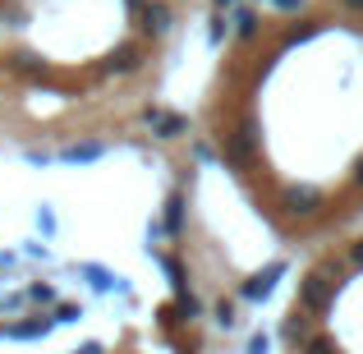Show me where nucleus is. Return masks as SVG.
<instances>
[{
	"mask_svg": "<svg viewBox=\"0 0 363 354\" xmlns=\"http://www.w3.org/2000/svg\"><path fill=\"white\" fill-rule=\"evenodd\" d=\"M28 161H33V166H46V161H55V157H51V152H37V148H33V152H28Z\"/></svg>",
	"mask_w": 363,
	"mask_h": 354,
	"instance_id": "nucleus-15",
	"label": "nucleus"
},
{
	"mask_svg": "<svg viewBox=\"0 0 363 354\" xmlns=\"http://www.w3.org/2000/svg\"><path fill=\"white\" fill-rule=\"evenodd\" d=\"M143 65V42H120L111 51V74H133Z\"/></svg>",
	"mask_w": 363,
	"mask_h": 354,
	"instance_id": "nucleus-5",
	"label": "nucleus"
},
{
	"mask_svg": "<svg viewBox=\"0 0 363 354\" xmlns=\"http://www.w3.org/2000/svg\"><path fill=\"white\" fill-rule=\"evenodd\" d=\"M248 354H272V336H267V331H257V336L248 341Z\"/></svg>",
	"mask_w": 363,
	"mask_h": 354,
	"instance_id": "nucleus-12",
	"label": "nucleus"
},
{
	"mask_svg": "<svg viewBox=\"0 0 363 354\" xmlns=\"http://www.w3.org/2000/svg\"><path fill=\"white\" fill-rule=\"evenodd\" d=\"M138 23H143V33L161 37L170 28V5H161V0H143V5H138Z\"/></svg>",
	"mask_w": 363,
	"mask_h": 354,
	"instance_id": "nucleus-3",
	"label": "nucleus"
},
{
	"mask_svg": "<svg viewBox=\"0 0 363 354\" xmlns=\"http://www.w3.org/2000/svg\"><path fill=\"white\" fill-rule=\"evenodd\" d=\"M79 318H83L79 304H55V313H51V322H79Z\"/></svg>",
	"mask_w": 363,
	"mask_h": 354,
	"instance_id": "nucleus-11",
	"label": "nucleus"
},
{
	"mask_svg": "<svg viewBox=\"0 0 363 354\" xmlns=\"http://www.w3.org/2000/svg\"><path fill=\"white\" fill-rule=\"evenodd\" d=\"M74 354H106V350H101V341H83V345L74 350Z\"/></svg>",
	"mask_w": 363,
	"mask_h": 354,
	"instance_id": "nucleus-14",
	"label": "nucleus"
},
{
	"mask_svg": "<svg viewBox=\"0 0 363 354\" xmlns=\"http://www.w3.org/2000/svg\"><path fill=\"white\" fill-rule=\"evenodd\" d=\"M28 299H33V304H60V294H55L51 285L37 281V285H28Z\"/></svg>",
	"mask_w": 363,
	"mask_h": 354,
	"instance_id": "nucleus-10",
	"label": "nucleus"
},
{
	"mask_svg": "<svg viewBox=\"0 0 363 354\" xmlns=\"http://www.w3.org/2000/svg\"><path fill=\"white\" fill-rule=\"evenodd\" d=\"M143 124L152 129V138L161 143H175L189 133V116H179V111H166V106H143Z\"/></svg>",
	"mask_w": 363,
	"mask_h": 354,
	"instance_id": "nucleus-2",
	"label": "nucleus"
},
{
	"mask_svg": "<svg viewBox=\"0 0 363 354\" xmlns=\"http://www.w3.org/2000/svg\"><path fill=\"white\" fill-rule=\"evenodd\" d=\"M101 157H106V143H69V148L55 152V161H65V166H88V161Z\"/></svg>",
	"mask_w": 363,
	"mask_h": 354,
	"instance_id": "nucleus-4",
	"label": "nucleus"
},
{
	"mask_svg": "<svg viewBox=\"0 0 363 354\" xmlns=\"http://www.w3.org/2000/svg\"><path fill=\"white\" fill-rule=\"evenodd\" d=\"M129 5H143V0H129Z\"/></svg>",
	"mask_w": 363,
	"mask_h": 354,
	"instance_id": "nucleus-18",
	"label": "nucleus"
},
{
	"mask_svg": "<svg viewBox=\"0 0 363 354\" xmlns=\"http://www.w3.org/2000/svg\"><path fill=\"white\" fill-rule=\"evenodd\" d=\"M161 231H166L170 239L184 235V194H179V189L166 198V216H161Z\"/></svg>",
	"mask_w": 363,
	"mask_h": 354,
	"instance_id": "nucleus-7",
	"label": "nucleus"
},
{
	"mask_svg": "<svg viewBox=\"0 0 363 354\" xmlns=\"http://www.w3.org/2000/svg\"><path fill=\"white\" fill-rule=\"evenodd\" d=\"M79 272H83V276H88V281H92V285H97V290H116V285H120V281H116V276H111V272H106V267H97V262H83V267H79Z\"/></svg>",
	"mask_w": 363,
	"mask_h": 354,
	"instance_id": "nucleus-8",
	"label": "nucleus"
},
{
	"mask_svg": "<svg viewBox=\"0 0 363 354\" xmlns=\"http://www.w3.org/2000/svg\"><path fill=\"white\" fill-rule=\"evenodd\" d=\"M51 327H55L51 318H28V322H9L5 336L9 341H42V336H51Z\"/></svg>",
	"mask_w": 363,
	"mask_h": 354,
	"instance_id": "nucleus-6",
	"label": "nucleus"
},
{
	"mask_svg": "<svg viewBox=\"0 0 363 354\" xmlns=\"http://www.w3.org/2000/svg\"><path fill=\"white\" fill-rule=\"evenodd\" d=\"M212 318H216V327H235V322H240V309H235V299H216Z\"/></svg>",
	"mask_w": 363,
	"mask_h": 354,
	"instance_id": "nucleus-9",
	"label": "nucleus"
},
{
	"mask_svg": "<svg viewBox=\"0 0 363 354\" xmlns=\"http://www.w3.org/2000/svg\"><path fill=\"white\" fill-rule=\"evenodd\" d=\"M0 23H5V5H0Z\"/></svg>",
	"mask_w": 363,
	"mask_h": 354,
	"instance_id": "nucleus-17",
	"label": "nucleus"
},
{
	"mask_svg": "<svg viewBox=\"0 0 363 354\" xmlns=\"http://www.w3.org/2000/svg\"><path fill=\"white\" fill-rule=\"evenodd\" d=\"M37 226H42V235H55V216L46 212V207H42V212H37Z\"/></svg>",
	"mask_w": 363,
	"mask_h": 354,
	"instance_id": "nucleus-13",
	"label": "nucleus"
},
{
	"mask_svg": "<svg viewBox=\"0 0 363 354\" xmlns=\"http://www.w3.org/2000/svg\"><path fill=\"white\" fill-rule=\"evenodd\" d=\"M276 336L285 354H363V231L313 258Z\"/></svg>",
	"mask_w": 363,
	"mask_h": 354,
	"instance_id": "nucleus-1",
	"label": "nucleus"
},
{
	"mask_svg": "<svg viewBox=\"0 0 363 354\" xmlns=\"http://www.w3.org/2000/svg\"><path fill=\"white\" fill-rule=\"evenodd\" d=\"M225 5H235V0H216V9H225Z\"/></svg>",
	"mask_w": 363,
	"mask_h": 354,
	"instance_id": "nucleus-16",
	"label": "nucleus"
}]
</instances>
